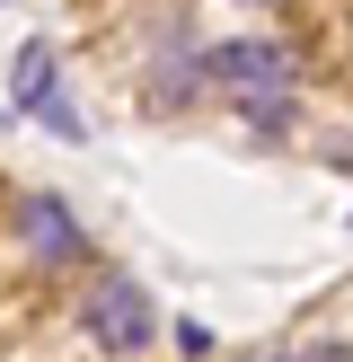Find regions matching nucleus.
Masks as SVG:
<instances>
[{
	"instance_id": "1",
	"label": "nucleus",
	"mask_w": 353,
	"mask_h": 362,
	"mask_svg": "<svg viewBox=\"0 0 353 362\" xmlns=\"http://www.w3.org/2000/svg\"><path fill=\"white\" fill-rule=\"evenodd\" d=\"M292 45H274V35H239V45H221L212 53V71L203 80L212 88H229V98L239 106H256V98H282V88H292Z\"/></svg>"
},
{
	"instance_id": "2",
	"label": "nucleus",
	"mask_w": 353,
	"mask_h": 362,
	"mask_svg": "<svg viewBox=\"0 0 353 362\" xmlns=\"http://www.w3.org/2000/svg\"><path fill=\"white\" fill-rule=\"evenodd\" d=\"M88 336H97L106 354H141L150 345V292H141L133 274H97V292H88Z\"/></svg>"
},
{
	"instance_id": "3",
	"label": "nucleus",
	"mask_w": 353,
	"mask_h": 362,
	"mask_svg": "<svg viewBox=\"0 0 353 362\" xmlns=\"http://www.w3.org/2000/svg\"><path fill=\"white\" fill-rule=\"evenodd\" d=\"M18 230H27V247H35L44 265H71V257H80V221H71L53 194H35V204L18 212Z\"/></svg>"
},
{
	"instance_id": "4",
	"label": "nucleus",
	"mask_w": 353,
	"mask_h": 362,
	"mask_svg": "<svg viewBox=\"0 0 353 362\" xmlns=\"http://www.w3.org/2000/svg\"><path fill=\"white\" fill-rule=\"evenodd\" d=\"M9 88H18V106H44V124H53V133H80V124H71V106L53 98V53H44V45H27V53H18Z\"/></svg>"
},
{
	"instance_id": "5",
	"label": "nucleus",
	"mask_w": 353,
	"mask_h": 362,
	"mask_svg": "<svg viewBox=\"0 0 353 362\" xmlns=\"http://www.w3.org/2000/svg\"><path fill=\"white\" fill-rule=\"evenodd\" d=\"M247 362H282V354H247Z\"/></svg>"
},
{
	"instance_id": "6",
	"label": "nucleus",
	"mask_w": 353,
	"mask_h": 362,
	"mask_svg": "<svg viewBox=\"0 0 353 362\" xmlns=\"http://www.w3.org/2000/svg\"><path fill=\"white\" fill-rule=\"evenodd\" d=\"M345 35H353V18H345Z\"/></svg>"
}]
</instances>
